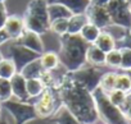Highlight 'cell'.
Segmentation results:
<instances>
[{
	"mask_svg": "<svg viewBox=\"0 0 131 124\" xmlns=\"http://www.w3.org/2000/svg\"><path fill=\"white\" fill-rule=\"evenodd\" d=\"M32 101H34V106H35L37 119L53 118L55 115V113L63 105L59 90L53 88V87L44 88V91L36 99H34Z\"/></svg>",
	"mask_w": 131,
	"mask_h": 124,
	"instance_id": "5",
	"label": "cell"
},
{
	"mask_svg": "<svg viewBox=\"0 0 131 124\" xmlns=\"http://www.w3.org/2000/svg\"><path fill=\"white\" fill-rule=\"evenodd\" d=\"M8 41H10V40H9L7 32H5L4 30H0V46L4 45V44H7Z\"/></svg>",
	"mask_w": 131,
	"mask_h": 124,
	"instance_id": "35",
	"label": "cell"
},
{
	"mask_svg": "<svg viewBox=\"0 0 131 124\" xmlns=\"http://www.w3.org/2000/svg\"><path fill=\"white\" fill-rule=\"evenodd\" d=\"M94 45H95L98 49H100L103 52H105V54L117 47V42H116V41L113 40V37H112L109 33H107L105 31H102V32H100V35L98 36V38H96V41L94 42Z\"/></svg>",
	"mask_w": 131,
	"mask_h": 124,
	"instance_id": "18",
	"label": "cell"
},
{
	"mask_svg": "<svg viewBox=\"0 0 131 124\" xmlns=\"http://www.w3.org/2000/svg\"><path fill=\"white\" fill-rule=\"evenodd\" d=\"M128 36H131V24H130V27H128Z\"/></svg>",
	"mask_w": 131,
	"mask_h": 124,
	"instance_id": "42",
	"label": "cell"
},
{
	"mask_svg": "<svg viewBox=\"0 0 131 124\" xmlns=\"http://www.w3.org/2000/svg\"><path fill=\"white\" fill-rule=\"evenodd\" d=\"M48 14H49L50 22L57 21V19H70L72 16V13L64 5H62L57 2L48 4Z\"/></svg>",
	"mask_w": 131,
	"mask_h": 124,
	"instance_id": "16",
	"label": "cell"
},
{
	"mask_svg": "<svg viewBox=\"0 0 131 124\" xmlns=\"http://www.w3.org/2000/svg\"><path fill=\"white\" fill-rule=\"evenodd\" d=\"M108 3H109V0H90V4L99 5V7H105Z\"/></svg>",
	"mask_w": 131,
	"mask_h": 124,
	"instance_id": "36",
	"label": "cell"
},
{
	"mask_svg": "<svg viewBox=\"0 0 131 124\" xmlns=\"http://www.w3.org/2000/svg\"><path fill=\"white\" fill-rule=\"evenodd\" d=\"M86 64L94 65V67H104L105 65V52H103L100 49H98L94 44L89 45L86 50Z\"/></svg>",
	"mask_w": 131,
	"mask_h": 124,
	"instance_id": "14",
	"label": "cell"
},
{
	"mask_svg": "<svg viewBox=\"0 0 131 124\" xmlns=\"http://www.w3.org/2000/svg\"><path fill=\"white\" fill-rule=\"evenodd\" d=\"M55 124H80L77 121V119L66 109L63 105L60 106V109L55 113V115L53 116Z\"/></svg>",
	"mask_w": 131,
	"mask_h": 124,
	"instance_id": "24",
	"label": "cell"
},
{
	"mask_svg": "<svg viewBox=\"0 0 131 124\" xmlns=\"http://www.w3.org/2000/svg\"><path fill=\"white\" fill-rule=\"evenodd\" d=\"M100 32H102L100 28H98V27L94 26L93 23H89V22H88V23L82 27V30L80 31L79 36H80L86 44L93 45V44L96 41V38H98V36L100 35Z\"/></svg>",
	"mask_w": 131,
	"mask_h": 124,
	"instance_id": "20",
	"label": "cell"
},
{
	"mask_svg": "<svg viewBox=\"0 0 131 124\" xmlns=\"http://www.w3.org/2000/svg\"><path fill=\"white\" fill-rule=\"evenodd\" d=\"M102 31H105L107 33H109L117 44H122L125 41V38L128 36V30L127 28L121 27L118 24H113V23H111L108 27H105Z\"/></svg>",
	"mask_w": 131,
	"mask_h": 124,
	"instance_id": "21",
	"label": "cell"
},
{
	"mask_svg": "<svg viewBox=\"0 0 131 124\" xmlns=\"http://www.w3.org/2000/svg\"><path fill=\"white\" fill-rule=\"evenodd\" d=\"M7 2V0H0V3H5Z\"/></svg>",
	"mask_w": 131,
	"mask_h": 124,
	"instance_id": "44",
	"label": "cell"
},
{
	"mask_svg": "<svg viewBox=\"0 0 131 124\" xmlns=\"http://www.w3.org/2000/svg\"><path fill=\"white\" fill-rule=\"evenodd\" d=\"M89 23H93L94 26H96L100 30H104L105 27H108L112 21L109 17V13L105 7H99V5H93L90 4L89 8L85 12Z\"/></svg>",
	"mask_w": 131,
	"mask_h": 124,
	"instance_id": "10",
	"label": "cell"
},
{
	"mask_svg": "<svg viewBox=\"0 0 131 124\" xmlns=\"http://www.w3.org/2000/svg\"><path fill=\"white\" fill-rule=\"evenodd\" d=\"M46 2H48V4H50V3H55L57 0H46Z\"/></svg>",
	"mask_w": 131,
	"mask_h": 124,
	"instance_id": "41",
	"label": "cell"
},
{
	"mask_svg": "<svg viewBox=\"0 0 131 124\" xmlns=\"http://www.w3.org/2000/svg\"><path fill=\"white\" fill-rule=\"evenodd\" d=\"M2 105L4 111L12 116L14 124H27L28 121L37 119L34 101H18L10 99L2 102Z\"/></svg>",
	"mask_w": 131,
	"mask_h": 124,
	"instance_id": "6",
	"label": "cell"
},
{
	"mask_svg": "<svg viewBox=\"0 0 131 124\" xmlns=\"http://www.w3.org/2000/svg\"><path fill=\"white\" fill-rule=\"evenodd\" d=\"M39 54L28 50L27 47L12 41V44L9 45V56L16 64V68H17V72L19 73L27 64H30L31 61L39 59Z\"/></svg>",
	"mask_w": 131,
	"mask_h": 124,
	"instance_id": "9",
	"label": "cell"
},
{
	"mask_svg": "<svg viewBox=\"0 0 131 124\" xmlns=\"http://www.w3.org/2000/svg\"><path fill=\"white\" fill-rule=\"evenodd\" d=\"M107 96H108L109 101L117 107H121L122 104L125 102V99H126V93L119 91V90H113V91L108 92Z\"/></svg>",
	"mask_w": 131,
	"mask_h": 124,
	"instance_id": "32",
	"label": "cell"
},
{
	"mask_svg": "<svg viewBox=\"0 0 131 124\" xmlns=\"http://www.w3.org/2000/svg\"><path fill=\"white\" fill-rule=\"evenodd\" d=\"M63 106L67 109L80 124H95L99 118L94 102L93 93L75 82L70 72L59 87Z\"/></svg>",
	"mask_w": 131,
	"mask_h": 124,
	"instance_id": "1",
	"label": "cell"
},
{
	"mask_svg": "<svg viewBox=\"0 0 131 124\" xmlns=\"http://www.w3.org/2000/svg\"><path fill=\"white\" fill-rule=\"evenodd\" d=\"M17 68L14 61L10 58H4L0 61V78L10 79L14 74H17Z\"/></svg>",
	"mask_w": 131,
	"mask_h": 124,
	"instance_id": "23",
	"label": "cell"
},
{
	"mask_svg": "<svg viewBox=\"0 0 131 124\" xmlns=\"http://www.w3.org/2000/svg\"><path fill=\"white\" fill-rule=\"evenodd\" d=\"M105 65L112 69H119L121 65V52L119 49L116 47L112 51L105 54Z\"/></svg>",
	"mask_w": 131,
	"mask_h": 124,
	"instance_id": "29",
	"label": "cell"
},
{
	"mask_svg": "<svg viewBox=\"0 0 131 124\" xmlns=\"http://www.w3.org/2000/svg\"><path fill=\"white\" fill-rule=\"evenodd\" d=\"M59 63L68 72H75L86 64V50L89 44H86L79 35L66 33L59 37Z\"/></svg>",
	"mask_w": 131,
	"mask_h": 124,
	"instance_id": "2",
	"label": "cell"
},
{
	"mask_svg": "<svg viewBox=\"0 0 131 124\" xmlns=\"http://www.w3.org/2000/svg\"><path fill=\"white\" fill-rule=\"evenodd\" d=\"M41 72H42V68L40 65V61H39V59H36V60L31 61L30 64H27L19 73L26 79H30V78H39Z\"/></svg>",
	"mask_w": 131,
	"mask_h": 124,
	"instance_id": "27",
	"label": "cell"
},
{
	"mask_svg": "<svg viewBox=\"0 0 131 124\" xmlns=\"http://www.w3.org/2000/svg\"><path fill=\"white\" fill-rule=\"evenodd\" d=\"M3 111H4V109H3V105H2V102H0V118L3 116Z\"/></svg>",
	"mask_w": 131,
	"mask_h": 124,
	"instance_id": "39",
	"label": "cell"
},
{
	"mask_svg": "<svg viewBox=\"0 0 131 124\" xmlns=\"http://www.w3.org/2000/svg\"><path fill=\"white\" fill-rule=\"evenodd\" d=\"M50 31L58 35L59 37L66 35L68 31V19H57L50 22Z\"/></svg>",
	"mask_w": 131,
	"mask_h": 124,
	"instance_id": "30",
	"label": "cell"
},
{
	"mask_svg": "<svg viewBox=\"0 0 131 124\" xmlns=\"http://www.w3.org/2000/svg\"><path fill=\"white\" fill-rule=\"evenodd\" d=\"M104 71L100 67H94L90 64H85L81 68H79L75 72H70L71 78L81 85L84 88H86L89 92H94L99 87L100 78L103 76Z\"/></svg>",
	"mask_w": 131,
	"mask_h": 124,
	"instance_id": "7",
	"label": "cell"
},
{
	"mask_svg": "<svg viewBox=\"0 0 131 124\" xmlns=\"http://www.w3.org/2000/svg\"><path fill=\"white\" fill-rule=\"evenodd\" d=\"M39 61L42 71H54L60 65L58 52L55 51H44L39 56Z\"/></svg>",
	"mask_w": 131,
	"mask_h": 124,
	"instance_id": "15",
	"label": "cell"
},
{
	"mask_svg": "<svg viewBox=\"0 0 131 124\" xmlns=\"http://www.w3.org/2000/svg\"><path fill=\"white\" fill-rule=\"evenodd\" d=\"M116 77H117V72H112V71L104 72L99 82V88L105 93L116 90Z\"/></svg>",
	"mask_w": 131,
	"mask_h": 124,
	"instance_id": "22",
	"label": "cell"
},
{
	"mask_svg": "<svg viewBox=\"0 0 131 124\" xmlns=\"http://www.w3.org/2000/svg\"><path fill=\"white\" fill-rule=\"evenodd\" d=\"M128 9H130V12H131V0L128 2Z\"/></svg>",
	"mask_w": 131,
	"mask_h": 124,
	"instance_id": "43",
	"label": "cell"
},
{
	"mask_svg": "<svg viewBox=\"0 0 131 124\" xmlns=\"http://www.w3.org/2000/svg\"><path fill=\"white\" fill-rule=\"evenodd\" d=\"M88 17L86 14H72L71 18L68 19V35H79L82 27L88 23Z\"/></svg>",
	"mask_w": 131,
	"mask_h": 124,
	"instance_id": "19",
	"label": "cell"
},
{
	"mask_svg": "<svg viewBox=\"0 0 131 124\" xmlns=\"http://www.w3.org/2000/svg\"><path fill=\"white\" fill-rule=\"evenodd\" d=\"M113 24H118L128 30L131 24V12L128 9V0H109L105 5Z\"/></svg>",
	"mask_w": 131,
	"mask_h": 124,
	"instance_id": "8",
	"label": "cell"
},
{
	"mask_svg": "<svg viewBox=\"0 0 131 124\" xmlns=\"http://www.w3.org/2000/svg\"><path fill=\"white\" fill-rule=\"evenodd\" d=\"M119 109H121V111L123 113L126 120L131 124V92H127V93H126L125 102L122 104V106H121Z\"/></svg>",
	"mask_w": 131,
	"mask_h": 124,
	"instance_id": "33",
	"label": "cell"
},
{
	"mask_svg": "<svg viewBox=\"0 0 131 124\" xmlns=\"http://www.w3.org/2000/svg\"><path fill=\"white\" fill-rule=\"evenodd\" d=\"M14 42H17V44L27 47L28 50H31V51L39 54V55H41L45 51L44 42L41 40V36L37 35V33H35V32H32V31H28V30H26L22 33V36L17 41H14Z\"/></svg>",
	"mask_w": 131,
	"mask_h": 124,
	"instance_id": "12",
	"label": "cell"
},
{
	"mask_svg": "<svg viewBox=\"0 0 131 124\" xmlns=\"http://www.w3.org/2000/svg\"><path fill=\"white\" fill-rule=\"evenodd\" d=\"M3 59H4V56H3V52H2V51H0V61H2Z\"/></svg>",
	"mask_w": 131,
	"mask_h": 124,
	"instance_id": "40",
	"label": "cell"
},
{
	"mask_svg": "<svg viewBox=\"0 0 131 124\" xmlns=\"http://www.w3.org/2000/svg\"><path fill=\"white\" fill-rule=\"evenodd\" d=\"M8 16H9V14H8L5 3H0V30L4 28V24H5V22H7Z\"/></svg>",
	"mask_w": 131,
	"mask_h": 124,
	"instance_id": "34",
	"label": "cell"
},
{
	"mask_svg": "<svg viewBox=\"0 0 131 124\" xmlns=\"http://www.w3.org/2000/svg\"><path fill=\"white\" fill-rule=\"evenodd\" d=\"M121 52V65L119 71L121 72H131V49L126 46H117Z\"/></svg>",
	"mask_w": 131,
	"mask_h": 124,
	"instance_id": "28",
	"label": "cell"
},
{
	"mask_svg": "<svg viewBox=\"0 0 131 124\" xmlns=\"http://www.w3.org/2000/svg\"><path fill=\"white\" fill-rule=\"evenodd\" d=\"M121 46H126V47L131 49V36H127V37L125 38V41L121 44Z\"/></svg>",
	"mask_w": 131,
	"mask_h": 124,
	"instance_id": "37",
	"label": "cell"
},
{
	"mask_svg": "<svg viewBox=\"0 0 131 124\" xmlns=\"http://www.w3.org/2000/svg\"><path fill=\"white\" fill-rule=\"evenodd\" d=\"M116 90L125 93L131 92V74L127 72H117L116 77Z\"/></svg>",
	"mask_w": 131,
	"mask_h": 124,
	"instance_id": "26",
	"label": "cell"
},
{
	"mask_svg": "<svg viewBox=\"0 0 131 124\" xmlns=\"http://www.w3.org/2000/svg\"><path fill=\"white\" fill-rule=\"evenodd\" d=\"M3 30L7 32V35H8L10 41H17L22 36V33L26 31L23 17H19L17 14L8 16Z\"/></svg>",
	"mask_w": 131,
	"mask_h": 124,
	"instance_id": "11",
	"label": "cell"
},
{
	"mask_svg": "<svg viewBox=\"0 0 131 124\" xmlns=\"http://www.w3.org/2000/svg\"><path fill=\"white\" fill-rule=\"evenodd\" d=\"M0 124H9V121L7 120L5 116H2V118H0Z\"/></svg>",
	"mask_w": 131,
	"mask_h": 124,
	"instance_id": "38",
	"label": "cell"
},
{
	"mask_svg": "<svg viewBox=\"0 0 131 124\" xmlns=\"http://www.w3.org/2000/svg\"><path fill=\"white\" fill-rule=\"evenodd\" d=\"M9 81H10L12 96L14 97V100H18V101H32V100H30L28 93H27L26 78L21 73L14 74Z\"/></svg>",
	"mask_w": 131,
	"mask_h": 124,
	"instance_id": "13",
	"label": "cell"
},
{
	"mask_svg": "<svg viewBox=\"0 0 131 124\" xmlns=\"http://www.w3.org/2000/svg\"><path fill=\"white\" fill-rule=\"evenodd\" d=\"M10 99H13L12 88H10V81L0 78V102H5Z\"/></svg>",
	"mask_w": 131,
	"mask_h": 124,
	"instance_id": "31",
	"label": "cell"
},
{
	"mask_svg": "<svg viewBox=\"0 0 131 124\" xmlns=\"http://www.w3.org/2000/svg\"><path fill=\"white\" fill-rule=\"evenodd\" d=\"M93 97H94L98 118L104 124H130L126 120L121 109L114 106L109 101L107 93L103 92L99 87L93 92Z\"/></svg>",
	"mask_w": 131,
	"mask_h": 124,
	"instance_id": "4",
	"label": "cell"
},
{
	"mask_svg": "<svg viewBox=\"0 0 131 124\" xmlns=\"http://www.w3.org/2000/svg\"><path fill=\"white\" fill-rule=\"evenodd\" d=\"M130 74H131V72H130Z\"/></svg>",
	"mask_w": 131,
	"mask_h": 124,
	"instance_id": "45",
	"label": "cell"
},
{
	"mask_svg": "<svg viewBox=\"0 0 131 124\" xmlns=\"http://www.w3.org/2000/svg\"><path fill=\"white\" fill-rule=\"evenodd\" d=\"M25 27L37 35H44L50 31V19L48 14L46 0H31L27 4L25 16Z\"/></svg>",
	"mask_w": 131,
	"mask_h": 124,
	"instance_id": "3",
	"label": "cell"
},
{
	"mask_svg": "<svg viewBox=\"0 0 131 124\" xmlns=\"http://www.w3.org/2000/svg\"><path fill=\"white\" fill-rule=\"evenodd\" d=\"M57 3L64 5L72 14H84L90 5V0H57Z\"/></svg>",
	"mask_w": 131,
	"mask_h": 124,
	"instance_id": "17",
	"label": "cell"
},
{
	"mask_svg": "<svg viewBox=\"0 0 131 124\" xmlns=\"http://www.w3.org/2000/svg\"><path fill=\"white\" fill-rule=\"evenodd\" d=\"M26 88H27L30 100H34L44 91L45 87L42 86V83L39 78H30V79H26Z\"/></svg>",
	"mask_w": 131,
	"mask_h": 124,
	"instance_id": "25",
	"label": "cell"
}]
</instances>
